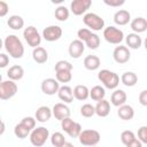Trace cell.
Wrapping results in <instances>:
<instances>
[{
    "label": "cell",
    "instance_id": "6da1fadb",
    "mask_svg": "<svg viewBox=\"0 0 147 147\" xmlns=\"http://www.w3.org/2000/svg\"><path fill=\"white\" fill-rule=\"evenodd\" d=\"M3 47L13 59H21L24 55V46L21 39L15 34H9L3 40Z\"/></svg>",
    "mask_w": 147,
    "mask_h": 147
},
{
    "label": "cell",
    "instance_id": "7a4b0ae2",
    "mask_svg": "<svg viewBox=\"0 0 147 147\" xmlns=\"http://www.w3.org/2000/svg\"><path fill=\"white\" fill-rule=\"evenodd\" d=\"M98 79L103 84L106 88L115 90L119 84V77L116 72L108 69H102L98 72Z\"/></svg>",
    "mask_w": 147,
    "mask_h": 147
},
{
    "label": "cell",
    "instance_id": "3957f363",
    "mask_svg": "<svg viewBox=\"0 0 147 147\" xmlns=\"http://www.w3.org/2000/svg\"><path fill=\"white\" fill-rule=\"evenodd\" d=\"M78 139L83 146L93 147V146H96L99 144L101 136L96 130L88 129V130H82V132L78 136Z\"/></svg>",
    "mask_w": 147,
    "mask_h": 147
},
{
    "label": "cell",
    "instance_id": "277c9868",
    "mask_svg": "<svg viewBox=\"0 0 147 147\" xmlns=\"http://www.w3.org/2000/svg\"><path fill=\"white\" fill-rule=\"evenodd\" d=\"M29 136H30V142L33 146L41 147L45 145V142L49 138V131L44 126H39V127H34Z\"/></svg>",
    "mask_w": 147,
    "mask_h": 147
},
{
    "label": "cell",
    "instance_id": "5b68a950",
    "mask_svg": "<svg viewBox=\"0 0 147 147\" xmlns=\"http://www.w3.org/2000/svg\"><path fill=\"white\" fill-rule=\"evenodd\" d=\"M84 24L92 31H100L105 28V21L101 16L94 13H86L83 17Z\"/></svg>",
    "mask_w": 147,
    "mask_h": 147
},
{
    "label": "cell",
    "instance_id": "8992f818",
    "mask_svg": "<svg viewBox=\"0 0 147 147\" xmlns=\"http://www.w3.org/2000/svg\"><path fill=\"white\" fill-rule=\"evenodd\" d=\"M103 38L107 42L113 45H118L124 39V33L121 29L116 26H107L103 29Z\"/></svg>",
    "mask_w": 147,
    "mask_h": 147
},
{
    "label": "cell",
    "instance_id": "52a82bcc",
    "mask_svg": "<svg viewBox=\"0 0 147 147\" xmlns=\"http://www.w3.org/2000/svg\"><path fill=\"white\" fill-rule=\"evenodd\" d=\"M23 37L25 39V41L28 42L29 46L36 48V47H39L40 46V42H41V36L39 34L37 28L30 25L28 28L24 29L23 31Z\"/></svg>",
    "mask_w": 147,
    "mask_h": 147
},
{
    "label": "cell",
    "instance_id": "ba28073f",
    "mask_svg": "<svg viewBox=\"0 0 147 147\" xmlns=\"http://www.w3.org/2000/svg\"><path fill=\"white\" fill-rule=\"evenodd\" d=\"M61 127L71 138H78L79 133L83 130L82 129V125L79 123H77V122H74L70 117L64 118V119L61 121Z\"/></svg>",
    "mask_w": 147,
    "mask_h": 147
},
{
    "label": "cell",
    "instance_id": "9c48e42d",
    "mask_svg": "<svg viewBox=\"0 0 147 147\" xmlns=\"http://www.w3.org/2000/svg\"><path fill=\"white\" fill-rule=\"evenodd\" d=\"M17 93V85L15 82L8 79L0 83V99L9 100Z\"/></svg>",
    "mask_w": 147,
    "mask_h": 147
},
{
    "label": "cell",
    "instance_id": "30bf717a",
    "mask_svg": "<svg viewBox=\"0 0 147 147\" xmlns=\"http://www.w3.org/2000/svg\"><path fill=\"white\" fill-rule=\"evenodd\" d=\"M62 29L59 25H49L44 29L42 31V38L46 41H56L62 37Z\"/></svg>",
    "mask_w": 147,
    "mask_h": 147
},
{
    "label": "cell",
    "instance_id": "8fae6325",
    "mask_svg": "<svg viewBox=\"0 0 147 147\" xmlns=\"http://www.w3.org/2000/svg\"><path fill=\"white\" fill-rule=\"evenodd\" d=\"M113 57H114L115 62H117V63H119V64H124V63H126V62L130 60L131 53H130V51H129V48H127L126 46L119 45V46H117V47L114 49V52H113Z\"/></svg>",
    "mask_w": 147,
    "mask_h": 147
},
{
    "label": "cell",
    "instance_id": "7c38bea8",
    "mask_svg": "<svg viewBox=\"0 0 147 147\" xmlns=\"http://www.w3.org/2000/svg\"><path fill=\"white\" fill-rule=\"evenodd\" d=\"M92 1L91 0H74L70 3V9L74 15L79 16L86 13V10L91 7Z\"/></svg>",
    "mask_w": 147,
    "mask_h": 147
},
{
    "label": "cell",
    "instance_id": "4fadbf2b",
    "mask_svg": "<svg viewBox=\"0 0 147 147\" xmlns=\"http://www.w3.org/2000/svg\"><path fill=\"white\" fill-rule=\"evenodd\" d=\"M60 88V83L54 78H46L41 82V91L46 95H54Z\"/></svg>",
    "mask_w": 147,
    "mask_h": 147
},
{
    "label": "cell",
    "instance_id": "5bb4252c",
    "mask_svg": "<svg viewBox=\"0 0 147 147\" xmlns=\"http://www.w3.org/2000/svg\"><path fill=\"white\" fill-rule=\"evenodd\" d=\"M52 115L57 121L61 122L62 119L70 117V109H69V107L65 103L59 102V103H55L53 106V108H52Z\"/></svg>",
    "mask_w": 147,
    "mask_h": 147
},
{
    "label": "cell",
    "instance_id": "9a60e30c",
    "mask_svg": "<svg viewBox=\"0 0 147 147\" xmlns=\"http://www.w3.org/2000/svg\"><path fill=\"white\" fill-rule=\"evenodd\" d=\"M85 51V45L83 41H80L79 39H76V40H72L69 45V48H68V52H69V55L72 57V59H79L83 53Z\"/></svg>",
    "mask_w": 147,
    "mask_h": 147
},
{
    "label": "cell",
    "instance_id": "2e32d148",
    "mask_svg": "<svg viewBox=\"0 0 147 147\" xmlns=\"http://www.w3.org/2000/svg\"><path fill=\"white\" fill-rule=\"evenodd\" d=\"M51 117H52V109L47 106H41L36 110L34 118L40 123H46L47 121L51 119Z\"/></svg>",
    "mask_w": 147,
    "mask_h": 147
},
{
    "label": "cell",
    "instance_id": "e0dca14e",
    "mask_svg": "<svg viewBox=\"0 0 147 147\" xmlns=\"http://www.w3.org/2000/svg\"><path fill=\"white\" fill-rule=\"evenodd\" d=\"M57 96L61 101H63L64 103H70L74 101V94H72V88L70 86L63 85L60 86L59 91H57Z\"/></svg>",
    "mask_w": 147,
    "mask_h": 147
},
{
    "label": "cell",
    "instance_id": "ac0fdd59",
    "mask_svg": "<svg viewBox=\"0 0 147 147\" xmlns=\"http://www.w3.org/2000/svg\"><path fill=\"white\" fill-rule=\"evenodd\" d=\"M126 99V93L123 90H115L110 96V102L115 107H121L122 105H125Z\"/></svg>",
    "mask_w": 147,
    "mask_h": 147
},
{
    "label": "cell",
    "instance_id": "d6986e66",
    "mask_svg": "<svg viewBox=\"0 0 147 147\" xmlns=\"http://www.w3.org/2000/svg\"><path fill=\"white\" fill-rule=\"evenodd\" d=\"M94 111L95 115H98L99 117H107L110 113V103L109 101L102 99L100 101H98L96 106L94 107Z\"/></svg>",
    "mask_w": 147,
    "mask_h": 147
},
{
    "label": "cell",
    "instance_id": "ffe728a7",
    "mask_svg": "<svg viewBox=\"0 0 147 147\" xmlns=\"http://www.w3.org/2000/svg\"><path fill=\"white\" fill-rule=\"evenodd\" d=\"M130 26L133 30V33L139 34L147 30V21L144 17H136L134 20L131 21Z\"/></svg>",
    "mask_w": 147,
    "mask_h": 147
},
{
    "label": "cell",
    "instance_id": "44dd1931",
    "mask_svg": "<svg viewBox=\"0 0 147 147\" xmlns=\"http://www.w3.org/2000/svg\"><path fill=\"white\" fill-rule=\"evenodd\" d=\"M131 21V14L125 9H119L114 14V22L117 25H126Z\"/></svg>",
    "mask_w": 147,
    "mask_h": 147
},
{
    "label": "cell",
    "instance_id": "7402d4cb",
    "mask_svg": "<svg viewBox=\"0 0 147 147\" xmlns=\"http://www.w3.org/2000/svg\"><path fill=\"white\" fill-rule=\"evenodd\" d=\"M125 42H126V46H129L127 48H132V49H138L141 47V44H142V39L139 34L137 33H129L126 37H125Z\"/></svg>",
    "mask_w": 147,
    "mask_h": 147
},
{
    "label": "cell",
    "instance_id": "603a6c76",
    "mask_svg": "<svg viewBox=\"0 0 147 147\" xmlns=\"http://www.w3.org/2000/svg\"><path fill=\"white\" fill-rule=\"evenodd\" d=\"M117 115L123 121H130L134 116V110L130 105H122L121 107H118Z\"/></svg>",
    "mask_w": 147,
    "mask_h": 147
},
{
    "label": "cell",
    "instance_id": "cb8c5ba5",
    "mask_svg": "<svg viewBox=\"0 0 147 147\" xmlns=\"http://www.w3.org/2000/svg\"><path fill=\"white\" fill-rule=\"evenodd\" d=\"M32 57H33V60H34L36 63L42 64V63H45L48 60V53H47V51L44 47H40L39 46V47L33 48Z\"/></svg>",
    "mask_w": 147,
    "mask_h": 147
},
{
    "label": "cell",
    "instance_id": "d4e9b609",
    "mask_svg": "<svg viewBox=\"0 0 147 147\" xmlns=\"http://www.w3.org/2000/svg\"><path fill=\"white\" fill-rule=\"evenodd\" d=\"M23 76H24V69L21 65H17V64L16 65H11L7 71V77L13 82L22 79Z\"/></svg>",
    "mask_w": 147,
    "mask_h": 147
},
{
    "label": "cell",
    "instance_id": "484cf974",
    "mask_svg": "<svg viewBox=\"0 0 147 147\" xmlns=\"http://www.w3.org/2000/svg\"><path fill=\"white\" fill-rule=\"evenodd\" d=\"M100 64H101V61L96 55H87L84 59V67L90 71H94L99 69Z\"/></svg>",
    "mask_w": 147,
    "mask_h": 147
},
{
    "label": "cell",
    "instance_id": "4316f807",
    "mask_svg": "<svg viewBox=\"0 0 147 147\" xmlns=\"http://www.w3.org/2000/svg\"><path fill=\"white\" fill-rule=\"evenodd\" d=\"M72 94H74L75 99H77L79 101H85L90 96V90L85 85H77L72 90Z\"/></svg>",
    "mask_w": 147,
    "mask_h": 147
},
{
    "label": "cell",
    "instance_id": "83f0119b",
    "mask_svg": "<svg viewBox=\"0 0 147 147\" xmlns=\"http://www.w3.org/2000/svg\"><path fill=\"white\" fill-rule=\"evenodd\" d=\"M121 82L123 83V85H125V86H127V87H132V86H134V85L137 84V82H138V76H137L134 72H132V71H126V72H124V74L122 75Z\"/></svg>",
    "mask_w": 147,
    "mask_h": 147
},
{
    "label": "cell",
    "instance_id": "f1b7e54d",
    "mask_svg": "<svg viewBox=\"0 0 147 147\" xmlns=\"http://www.w3.org/2000/svg\"><path fill=\"white\" fill-rule=\"evenodd\" d=\"M7 24L13 30H21L24 26V20L20 15H11L7 21Z\"/></svg>",
    "mask_w": 147,
    "mask_h": 147
},
{
    "label": "cell",
    "instance_id": "f546056e",
    "mask_svg": "<svg viewBox=\"0 0 147 147\" xmlns=\"http://www.w3.org/2000/svg\"><path fill=\"white\" fill-rule=\"evenodd\" d=\"M105 95H106V91L100 85H95L90 90V96L94 101H100V100L105 99Z\"/></svg>",
    "mask_w": 147,
    "mask_h": 147
},
{
    "label": "cell",
    "instance_id": "4dcf8cb0",
    "mask_svg": "<svg viewBox=\"0 0 147 147\" xmlns=\"http://www.w3.org/2000/svg\"><path fill=\"white\" fill-rule=\"evenodd\" d=\"M84 45L87 46L90 49H96L100 46V37L96 33H91L84 41Z\"/></svg>",
    "mask_w": 147,
    "mask_h": 147
},
{
    "label": "cell",
    "instance_id": "1f68e13d",
    "mask_svg": "<svg viewBox=\"0 0 147 147\" xmlns=\"http://www.w3.org/2000/svg\"><path fill=\"white\" fill-rule=\"evenodd\" d=\"M55 18L60 22H64L69 18V9L65 7V6H59L56 9H55Z\"/></svg>",
    "mask_w": 147,
    "mask_h": 147
},
{
    "label": "cell",
    "instance_id": "d6a6232c",
    "mask_svg": "<svg viewBox=\"0 0 147 147\" xmlns=\"http://www.w3.org/2000/svg\"><path fill=\"white\" fill-rule=\"evenodd\" d=\"M30 132H31V131H30L25 125H23L22 123H18V124L15 125L14 133H15V136H16L17 138H20V139H25V138L30 134Z\"/></svg>",
    "mask_w": 147,
    "mask_h": 147
},
{
    "label": "cell",
    "instance_id": "836d02e7",
    "mask_svg": "<svg viewBox=\"0 0 147 147\" xmlns=\"http://www.w3.org/2000/svg\"><path fill=\"white\" fill-rule=\"evenodd\" d=\"M51 142L53 147H61L65 142V138L61 132H54L51 136Z\"/></svg>",
    "mask_w": 147,
    "mask_h": 147
},
{
    "label": "cell",
    "instance_id": "e575fe53",
    "mask_svg": "<svg viewBox=\"0 0 147 147\" xmlns=\"http://www.w3.org/2000/svg\"><path fill=\"white\" fill-rule=\"evenodd\" d=\"M55 72L56 71H71L72 70V64L69 62V61H65V60H60L55 63Z\"/></svg>",
    "mask_w": 147,
    "mask_h": 147
},
{
    "label": "cell",
    "instance_id": "d590c367",
    "mask_svg": "<svg viewBox=\"0 0 147 147\" xmlns=\"http://www.w3.org/2000/svg\"><path fill=\"white\" fill-rule=\"evenodd\" d=\"M56 80L59 83H69L72 79V74L71 71H56L55 74Z\"/></svg>",
    "mask_w": 147,
    "mask_h": 147
},
{
    "label": "cell",
    "instance_id": "8d00e7d4",
    "mask_svg": "<svg viewBox=\"0 0 147 147\" xmlns=\"http://www.w3.org/2000/svg\"><path fill=\"white\" fill-rule=\"evenodd\" d=\"M80 115L83 117H92L93 115H95V111H94V106H92L91 103H85L80 107Z\"/></svg>",
    "mask_w": 147,
    "mask_h": 147
},
{
    "label": "cell",
    "instance_id": "74e56055",
    "mask_svg": "<svg viewBox=\"0 0 147 147\" xmlns=\"http://www.w3.org/2000/svg\"><path fill=\"white\" fill-rule=\"evenodd\" d=\"M136 139V136H134V133L132 132V131H130V130H125V131H123L122 133H121V141L126 146V145H129L131 141H133Z\"/></svg>",
    "mask_w": 147,
    "mask_h": 147
},
{
    "label": "cell",
    "instance_id": "f35d334b",
    "mask_svg": "<svg viewBox=\"0 0 147 147\" xmlns=\"http://www.w3.org/2000/svg\"><path fill=\"white\" fill-rule=\"evenodd\" d=\"M138 140L144 145L147 144V126L144 125L138 130Z\"/></svg>",
    "mask_w": 147,
    "mask_h": 147
},
{
    "label": "cell",
    "instance_id": "ab89813d",
    "mask_svg": "<svg viewBox=\"0 0 147 147\" xmlns=\"http://www.w3.org/2000/svg\"><path fill=\"white\" fill-rule=\"evenodd\" d=\"M21 123L23 124V125H25L30 131H32L34 127H36V118H33V117H30V116H28V117H24L22 121H21Z\"/></svg>",
    "mask_w": 147,
    "mask_h": 147
},
{
    "label": "cell",
    "instance_id": "60d3db41",
    "mask_svg": "<svg viewBox=\"0 0 147 147\" xmlns=\"http://www.w3.org/2000/svg\"><path fill=\"white\" fill-rule=\"evenodd\" d=\"M103 2H105V5L110 6V7H119L125 3L124 0H103Z\"/></svg>",
    "mask_w": 147,
    "mask_h": 147
},
{
    "label": "cell",
    "instance_id": "b9f144b4",
    "mask_svg": "<svg viewBox=\"0 0 147 147\" xmlns=\"http://www.w3.org/2000/svg\"><path fill=\"white\" fill-rule=\"evenodd\" d=\"M9 64V57L5 53H0V68H6Z\"/></svg>",
    "mask_w": 147,
    "mask_h": 147
},
{
    "label": "cell",
    "instance_id": "7bdbcfd3",
    "mask_svg": "<svg viewBox=\"0 0 147 147\" xmlns=\"http://www.w3.org/2000/svg\"><path fill=\"white\" fill-rule=\"evenodd\" d=\"M8 10H9V7L7 5V2L5 1H0V17H3L8 14Z\"/></svg>",
    "mask_w": 147,
    "mask_h": 147
},
{
    "label": "cell",
    "instance_id": "ee69618b",
    "mask_svg": "<svg viewBox=\"0 0 147 147\" xmlns=\"http://www.w3.org/2000/svg\"><path fill=\"white\" fill-rule=\"evenodd\" d=\"M139 102L142 106H147V91L146 90L140 92V94H139Z\"/></svg>",
    "mask_w": 147,
    "mask_h": 147
},
{
    "label": "cell",
    "instance_id": "f6af8a7d",
    "mask_svg": "<svg viewBox=\"0 0 147 147\" xmlns=\"http://www.w3.org/2000/svg\"><path fill=\"white\" fill-rule=\"evenodd\" d=\"M126 147H142V144L136 138L133 141H131L129 145H126Z\"/></svg>",
    "mask_w": 147,
    "mask_h": 147
},
{
    "label": "cell",
    "instance_id": "bcb514c9",
    "mask_svg": "<svg viewBox=\"0 0 147 147\" xmlns=\"http://www.w3.org/2000/svg\"><path fill=\"white\" fill-rule=\"evenodd\" d=\"M5 130H6V125H5V123L1 121V122H0V136H2V134H3Z\"/></svg>",
    "mask_w": 147,
    "mask_h": 147
},
{
    "label": "cell",
    "instance_id": "7dc6e473",
    "mask_svg": "<svg viewBox=\"0 0 147 147\" xmlns=\"http://www.w3.org/2000/svg\"><path fill=\"white\" fill-rule=\"evenodd\" d=\"M61 147H74V145H72L71 142H67V141H65Z\"/></svg>",
    "mask_w": 147,
    "mask_h": 147
},
{
    "label": "cell",
    "instance_id": "c3c4849f",
    "mask_svg": "<svg viewBox=\"0 0 147 147\" xmlns=\"http://www.w3.org/2000/svg\"><path fill=\"white\" fill-rule=\"evenodd\" d=\"M2 47H3V41H2V39L0 38V49H1Z\"/></svg>",
    "mask_w": 147,
    "mask_h": 147
},
{
    "label": "cell",
    "instance_id": "681fc988",
    "mask_svg": "<svg viewBox=\"0 0 147 147\" xmlns=\"http://www.w3.org/2000/svg\"><path fill=\"white\" fill-rule=\"evenodd\" d=\"M2 82V76H1V74H0V83Z\"/></svg>",
    "mask_w": 147,
    "mask_h": 147
},
{
    "label": "cell",
    "instance_id": "f907efd6",
    "mask_svg": "<svg viewBox=\"0 0 147 147\" xmlns=\"http://www.w3.org/2000/svg\"><path fill=\"white\" fill-rule=\"evenodd\" d=\"M0 122H1V117H0Z\"/></svg>",
    "mask_w": 147,
    "mask_h": 147
},
{
    "label": "cell",
    "instance_id": "816d5d0a",
    "mask_svg": "<svg viewBox=\"0 0 147 147\" xmlns=\"http://www.w3.org/2000/svg\"><path fill=\"white\" fill-rule=\"evenodd\" d=\"M93 147H96V146H93Z\"/></svg>",
    "mask_w": 147,
    "mask_h": 147
}]
</instances>
